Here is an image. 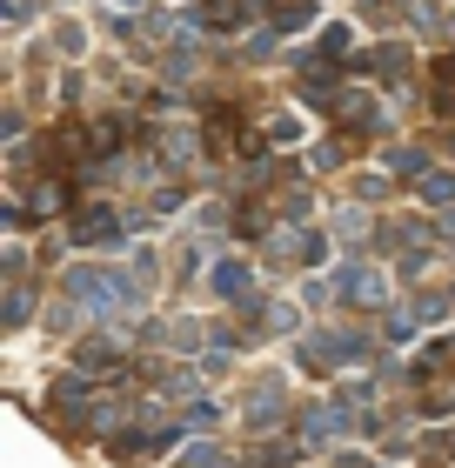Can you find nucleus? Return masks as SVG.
<instances>
[{"mask_svg":"<svg viewBox=\"0 0 455 468\" xmlns=\"http://www.w3.org/2000/svg\"><path fill=\"white\" fill-rule=\"evenodd\" d=\"M422 195H429V201H455V175H429Z\"/></svg>","mask_w":455,"mask_h":468,"instance_id":"423d86ee","label":"nucleus"},{"mask_svg":"<svg viewBox=\"0 0 455 468\" xmlns=\"http://www.w3.org/2000/svg\"><path fill=\"white\" fill-rule=\"evenodd\" d=\"M67 301H81L88 315H121L141 301V282L128 268H74L67 274Z\"/></svg>","mask_w":455,"mask_h":468,"instance_id":"f257e3e1","label":"nucleus"},{"mask_svg":"<svg viewBox=\"0 0 455 468\" xmlns=\"http://www.w3.org/2000/svg\"><path fill=\"white\" fill-rule=\"evenodd\" d=\"M121 228H114V215L108 207H88V215H81V228H74V241H114Z\"/></svg>","mask_w":455,"mask_h":468,"instance_id":"20e7f679","label":"nucleus"},{"mask_svg":"<svg viewBox=\"0 0 455 468\" xmlns=\"http://www.w3.org/2000/svg\"><path fill=\"white\" fill-rule=\"evenodd\" d=\"M248 21V0H208V27H242Z\"/></svg>","mask_w":455,"mask_h":468,"instance_id":"39448f33","label":"nucleus"},{"mask_svg":"<svg viewBox=\"0 0 455 468\" xmlns=\"http://www.w3.org/2000/svg\"><path fill=\"white\" fill-rule=\"evenodd\" d=\"M208 282H214V294H228V301H234V294H248V262H214Z\"/></svg>","mask_w":455,"mask_h":468,"instance_id":"7ed1b4c3","label":"nucleus"},{"mask_svg":"<svg viewBox=\"0 0 455 468\" xmlns=\"http://www.w3.org/2000/svg\"><path fill=\"white\" fill-rule=\"evenodd\" d=\"M335 294H342V301H355V308H375L389 288H382L375 268H342V288H335Z\"/></svg>","mask_w":455,"mask_h":468,"instance_id":"f03ea898","label":"nucleus"}]
</instances>
